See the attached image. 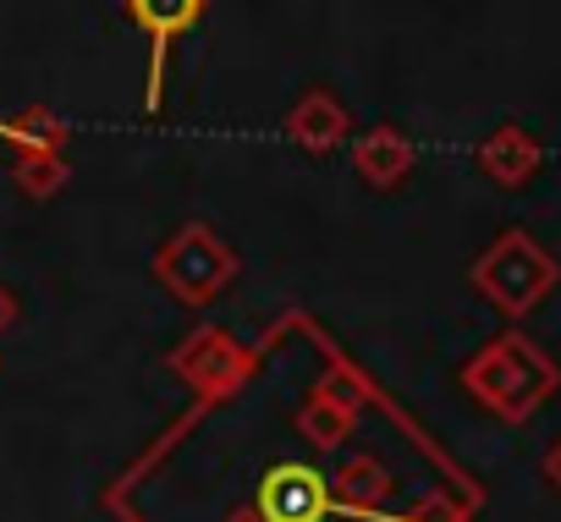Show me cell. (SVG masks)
I'll return each mask as SVG.
<instances>
[{"mask_svg": "<svg viewBox=\"0 0 561 522\" xmlns=\"http://www.w3.org/2000/svg\"><path fill=\"white\" fill-rule=\"evenodd\" d=\"M457 385L501 424H528L556 391H561V363L528 341L523 330H501L490 336L462 369H457Z\"/></svg>", "mask_w": 561, "mask_h": 522, "instance_id": "obj_1", "label": "cell"}, {"mask_svg": "<svg viewBox=\"0 0 561 522\" xmlns=\"http://www.w3.org/2000/svg\"><path fill=\"white\" fill-rule=\"evenodd\" d=\"M473 292L501 309L506 320H528L561 281V265L556 258L523 231V225H506L479 258H473V270H468Z\"/></svg>", "mask_w": 561, "mask_h": 522, "instance_id": "obj_2", "label": "cell"}, {"mask_svg": "<svg viewBox=\"0 0 561 522\" xmlns=\"http://www.w3.org/2000/svg\"><path fill=\"white\" fill-rule=\"evenodd\" d=\"M237 270H242L237 247H231L215 225H204V220L176 225V231L154 247V281H160L176 303H187V309H209V303L237 281Z\"/></svg>", "mask_w": 561, "mask_h": 522, "instance_id": "obj_3", "label": "cell"}, {"mask_svg": "<svg viewBox=\"0 0 561 522\" xmlns=\"http://www.w3.org/2000/svg\"><path fill=\"white\" fill-rule=\"evenodd\" d=\"M264 522H325L331 511V478L320 467H304V462H275L264 478H259V500Z\"/></svg>", "mask_w": 561, "mask_h": 522, "instance_id": "obj_4", "label": "cell"}, {"mask_svg": "<svg viewBox=\"0 0 561 522\" xmlns=\"http://www.w3.org/2000/svg\"><path fill=\"white\" fill-rule=\"evenodd\" d=\"M209 0H127V18L149 39V111H160V83H165V56L171 45L204 23Z\"/></svg>", "mask_w": 561, "mask_h": 522, "instance_id": "obj_5", "label": "cell"}, {"mask_svg": "<svg viewBox=\"0 0 561 522\" xmlns=\"http://www.w3.org/2000/svg\"><path fill=\"white\" fill-rule=\"evenodd\" d=\"M413 165H419V143H413L402 127H391V121L353 138V171H358L364 187H375V193L402 187V182L413 176Z\"/></svg>", "mask_w": 561, "mask_h": 522, "instance_id": "obj_6", "label": "cell"}, {"mask_svg": "<svg viewBox=\"0 0 561 522\" xmlns=\"http://www.w3.org/2000/svg\"><path fill=\"white\" fill-rule=\"evenodd\" d=\"M479 171L501 187V193H517V187H528L534 176H539V165H545V149H539V138L528 132V127H517V121H501L484 143H479Z\"/></svg>", "mask_w": 561, "mask_h": 522, "instance_id": "obj_7", "label": "cell"}, {"mask_svg": "<svg viewBox=\"0 0 561 522\" xmlns=\"http://www.w3.org/2000/svg\"><path fill=\"white\" fill-rule=\"evenodd\" d=\"M353 132V111L331 94V89H309L293 111H287V138L304 149V154H331L342 149Z\"/></svg>", "mask_w": 561, "mask_h": 522, "instance_id": "obj_8", "label": "cell"}, {"mask_svg": "<svg viewBox=\"0 0 561 522\" xmlns=\"http://www.w3.org/2000/svg\"><path fill=\"white\" fill-rule=\"evenodd\" d=\"M242 369H248L242 347H237L231 336H220V330H198V336L176 352V374L193 380L198 391H231V385L242 380Z\"/></svg>", "mask_w": 561, "mask_h": 522, "instance_id": "obj_9", "label": "cell"}, {"mask_svg": "<svg viewBox=\"0 0 561 522\" xmlns=\"http://www.w3.org/2000/svg\"><path fill=\"white\" fill-rule=\"evenodd\" d=\"M293 424H298V434L314 445V451H336V445H347L353 440V429H358V396H342L331 380L293 413Z\"/></svg>", "mask_w": 561, "mask_h": 522, "instance_id": "obj_10", "label": "cell"}, {"mask_svg": "<svg viewBox=\"0 0 561 522\" xmlns=\"http://www.w3.org/2000/svg\"><path fill=\"white\" fill-rule=\"evenodd\" d=\"M391 489H397V478H391V467L380 462V456H347L336 473H331V506H342V511H380L386 500H391Z\"/></svg>", "mask_w": 561, "mask_h": 522, "instance_id": "obj_11", "label": "cell"}, {"mask_svg": "<svg viewBox=\"0 0 561 522\" xmlns=\"http://www.w3.org/2000/svg\"><path fill=\"white\" fill-rule=\"evenodd\" d=\"M67 154L61 149H18V187L23 198H56L67 187Z\"/></svg>", "mask_w": 561, "mask_h": 522, "instance_id": "obj_12", "label": "cell"}, {"mask_svg": "<svg viewBox=\"0 0 561 522\" xmlns=\"http://www.w3.org/2000/svg\"><path fill=\"white\" fill-rule=\"evenodd\" d=\"M0 132L12 138V149H67V127L50 111H23L18 121H7Z\"/></svg>", "mask_w": 561, "mask_h": 522, "instance_id": "obj_13", "label": "cell"}, {"mask_svg": "<svg viewBox=\"0 0 561 522\" xmlns=\"http://www.w3.org/2000/svg\"><path fill=\"white\" fill-rule=\"evenodd\" d=\"M539 473H545V484L561 495V434L550 440V451H545V462H539Z\"/></svg>", "mask_w": 561, "mask_h": 522, "instance_id": "obj_14", "label": "cell"}, {"mask_svg": "<svg viewBox=\"0 0 561 522\" xmlns=\"http://www.w3.org/2000/svg\"><path fill=\"white\" fill-rule=\"evenodd\" d=\"M18 314H23L18 292H12V287H0V330H12V325H18Z\"/></svg>", "mask_w": 561, "mask_h": 522, "instance_id": "obj_15", "label": "cell"}, {"mask_svg": "<svg viewBox=\"0 0 561 522\" xmlns=\"http://www.w3.org/2000/svg\"><path fill=\"white\" fill-rule=\"evenodd\" d=\"M220 522H264V511H259V506H237V511H226Z\"/></svg>", "mask_w": 561, "mask_h": 522, "instance_id": "obj_16", "label": "cell"}]
</instances>
